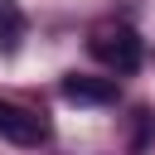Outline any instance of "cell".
<instances>
[{
    "mask_svg": "<svg viewBox=\"0 0 155 155\" xmlns=\"http://www.w3.org/2000/svg\"><path fill=\"white\" fill-rule=\"evenodd\" d=\"M87 48H92V58L107 63L111 73H136V68L145 63V39H140L131 24H107V29H97V34L87 39Z\"/></svg>",
    "mask_w": 155,
    "mask_h": 155,
    "instance_id": "cell-1",
    "label": "cell"
},
{
    "mask_svg": "<svg viewBox=\"0 0 155 155\" xmlns=\"http://www.w3.org/2000/svg\"><path fill=\"white\" fill-rule=\"evenodd\" d=\"M0 136L15 140V145H39L48 140V121L29 107H15V102H0Z\"/></svg>",
    "mask_w": 155,
    "mask_h": 155,
    "instance_id": "cell-2",
    "label": "cell"
},
{
    "mask_svg": "<svg viewBox=\"0 0 155 155\" xmlns=\"http://www.w3.org/2000/svg\"><path fill=\"white\" fill-rule=\"evenodd\" d=\"M58 92H63L68 102H78V107H107V102L121 97L116 78H87V73H68V78L58 82Z\"/></svg>",
    "mask_w": 155,
    "mask_h": 155,
    "instance_id": "cell-3",
    "label": "cell"
},
{
    "mask_svg": "<svg viewBox=\"0 0 155 155\" xmlns=\"http://www.w3.org/2000/svg\"><path fill=\"white\" fill-rule=\"evenodd\" d=\"M19 34H24V10H19V0H0V39L15 44Z\"/></svg>",
    "mask_w": 155,
    "mask_h": 155,
    "instance_id": "cell-4",
    "label": "cell"
}]
</instances>
